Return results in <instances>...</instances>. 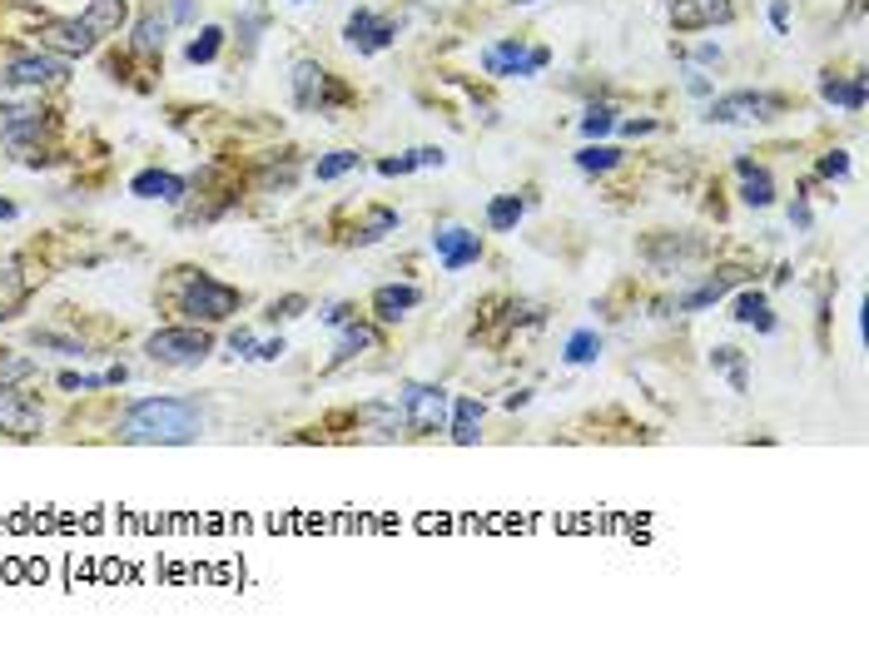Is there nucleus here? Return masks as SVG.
Wrapping results in <instances>:
<instances>
[{"label":"nucleus","mask_w":869,"mask_h":645,"mask_svg":"<svg viewBox=\"0 0 869 645\" xmlns=\"http://www.w3.org/2000/svg\"><path fill=\"white\" fill-rule=\"evenodd\" d=\"M204 427L199 407L184 402V397H145L135 402L125 417H120V442H135V447H184L194 442Z\"/></svg>","instance_id":"nucleus-1"},{"label":"nucleus","mask_w":869,"mask_h":645,"mask_svg":"<svg viewBox=\"0 0 869 645\" xmlns=\"http://www.w3.org/2000/svg\"><path fill=\"white\" fill-rule=\"evenodd\" d=\"M184 273H189V283H184V293L174 298V308H179L189 323L214 328V323H224V318H234V313L244 308V293H239V288H229V283H219V278H209V273H194V268H184Z\"/></svg>","instance_id":"nucleus-2"},{"label":"nucleus","mask_w":869,"mask_h":645,"mask_svg":"<svg viewBox=\"0 0 869 645\" xmlns=\"http://www.w3.org/2000/svg\"><path fill=\"white\" fill-rule=\"evenodd\" d=\"M145 353H149V363H159V368H199V363L214 353V338H209V328H199V323L159 328V333H149Z\"/></svg>","instance_id":"nucleus-3"},{"label":"nucleus","mask_w":869,"mask_h":645,"mask_svg":"<svg viewBox=\"0 0 869 645\" xmlns=\"http://www.w3.org/2000/svg\"><path fill=\"white\" fill-rule=\"evenodd\" d=\"M552 65V50L547 45H522V40H492L482 50V70L492 80H532Z\"/></svg>","instance_id":"nucleus-4"},{"label":"nucleus","mask_w":869,"mask_h":645,"mask_svg":"<svg viewBox=\"0 0 869 645\" xmlns=\"http://www.w3.org/2000/svg\"><path fill=\"white\" fill-rule=\"evenodd\" d=\"M293 105L298 110H333V105H348V90L333 80V70L328 65H318V60H293Z\"/></svg>","instance_id":"nucleus-5"},{"label":"nucleus","mask_w":869,"mask_h":645,"mask_svg":"<svg viewBox=\"0 0 869 645\" xmlns=\"http://www.w3.org/2000/svg\"><path fill=\"white\" fill-rule=\"evenodd\" d=\"M0 80H5V85H15V90H45V85H65V80H70V60H60V55H50V50H30V55L5 60Z\"/></svg>","instance_id":"nucleus-6"},{"label":"nucleus","mask_w":869,"mask_h":645,"mask_svg":"<svg viewBox=\"0 0 869 645\" xmlns=\"http://www.w3.org/2000/svg\"><path fill=\"white\" fill-rule=\"evenodd\" d=\"M403 427L413 437H437L447 427V392L433 383H408L403 387Z\"/></svg>","instance_id":"nucleus-7"},{"label":"nucleus","mask_w":869,"mask_h":645,"mask_svg":"<svg viewBox=\"0 0 869 645\" xmlns=\"http://www.w3.org/2000/svg\"><path fill=\"white\" fill-rule=\"evenodd\" d=\"M780 110H785L780 95H765V90H735V95L711 100L706 120H711V125H755V120H775Z\"/></svg>","instance_id":"nucleus-8"},{"label":"nucleus","mask_w":869,"mask_h":645,"mask_svg":"<svg viewBox=\"0 0 869 645\" xmlns=\"http://www.w3.org/2000/svg\"><path fill=\"white\" fill-rule=\"evenodd\" d=\"M40 427H45V407H40V397L20 392V383L0 387V432L30 442V437H40Z\"/></svg>","instance_id":"nucleus-9"},{"label":"nucleus","mask_w":869,"mask_h":645,"mask_svg":"<svg viewBox=\"0 0 869 645\" xmlns=\"http://www.w3.org/2000/svg\"><path fill=\"white\" fill-rule=\"evenodd\" d=\"M343 40L358 50V55H378V50H388L393 40H398V20L393 15H378V10H353L348 20H343Z\"/></svg>","instance_id":"nucleus-10"},{"label":"nucleus","mask_w":869,"mask_h":645,"mask_svg":"<svg viewBox=\"0 0 869 645\" xmlns=\"http://www.w3.org/2000/svg\"><path fill=\"white\" fill-rule=\"evenodd\" d=\"M55 125V110L45 105H0V139L10 149H30L40 134H50Z\"/></svg>","instance_id":"nucleus-11"},{"label":"nucleus","mask_w":869,"mask_h":645,"mask_svg":"<svg viewBox=\"0 0 869 645\" xmlns=\"http://www.w3.org/2000/svg\"><path fill=\"white\" fill-rule=\"evenodd\" d=\"M35 35H40V50H50V55H60V60H80V55H90V50L100 45V40L80 25V15H75V20H45Z\"/></svg>","instance_id":"nucleus-12"},{"label":"nucleus","mask_w":869,"mask_h":645,"mask_svg":"<svg viewBox=\"0 0 869 645\" xmlns=\"http://www.w3.org/2000/svg\"><path fill=\"white\" fill-rule=\"evenodd\" d=\"M745 278H750V268H740V263H725V268H716L711 278H701V283H696L691 293H681V298H676L671 308H676V313H696V308H711V303H721L730 288H740Z\"/></svg>","instance_id":"nucleus-13"},{"label":"nucleus","mask_w":869,"mask_h":645,"mask_svg":"<svg viewBox=\"0 0 869 645\" xmlns=\"http://www.w3.org/2000/svg\"><path fill=\"white\" fill-rule=\"evenodd\" d=\"M433 249H437V263H442L447 273H462L467 263L482 258V239H477L472 229H462V224H442L433 234Z\"/></svg>","instance_id":"nucleus-14"},{"label":"nucleus","mask_w":869,"mask_h":645,"mask_svg":"<svg viewBox=\"0 0 869 645\" xmlns=\"http://www.w3.org/2000/svg\"><path fill=\"white\" fill-rule=\"evenodd\" d=\"M735 15L730 0H671V25L676 30H711Z\"/></svg>","instance_id":"nucleus-15"},{"label":"nucleus","mask_w":869,"mask_h":645,"mask_svg":"<svg viewBox=\"0 0 869 645\" xmlns=\"http://www.w3.org/2000/svg\"><path fill=\"white\" fill-rule=\"evenodd\" d=\"M735 174H740V204H745V209H770V204H775V179H770L765 164L735 159Z\"/></svg>","instance_id":"nucleus-16"},{"label":"nucleus","mask_w":869,"mask_h":645,"mask_svg":"<svg viewBox=\"0 0 869 645\" xmlns=\"http://www.w3.org/2000/svg\"><path fill=\"white\" fill-rule=\"evenodd\" d=\"M125 20H130V0H90V5L80 10V25H85L95 40L120 35V30H125Z\"/></svg>","instance_id":"nucleus-17"},{"label":"nucleus","mask_w":869,"mask_h":645,"mask_svg":"<svg viewBox=\"0 0 869 645\" xmlns=\"http://www.w3.org/2000/svg\"><path fill=\"white\" fill-rule=\"evenodd\" d=\"M418 303H423V288H413V283H383V288L373 293L378 323H398V318H408Z\"/></svg>","instance_id":"nucleus-18"},{"label":"nucleus","mask_w":869,"mask_h":645,"mask_svg":"<svg viewBox=\"0 0 869 645\" xmlns=\"http://www.w3.org/2000/svg\"><path fill=\"white\" fill-rule=\"evenodd\" d=\"M184 179L179 174H169V169H140L135 179H130V194L135 199H164V204H179L184 199Z\"/></svg>","instance_id":"nucleus-19"},{"label":"nucleus","mask_w":869,"mask_h":645,"mask_svg":"<svg viewBox=\"0 0 869 645\" xmlns=\"http://www.w3.org/2000/svg\"><path fill=\"white\" fill-rule=\"evenodd\" d=\"M820 100L835 105V110L860 115V110H865V75H825V80H820Z\"/></svg>","instance_id":"nucleus-20"},{"label":"nucleus","mask_w":869,"mask_h":645,"mask_svg":"<svg viewBox=\"0 0 869 645\" xmlns=\"http://www.w3.org/2000/svg\"><path fill=\"white\" fill-rule=\"evenodd\" d=\"M735 323H745V328H755V333H775V308H770V298L760 293V288H745L740 298H735V313H730Z\"/></svg>","instance_id":"nucleus-21"},{"label":"nucleus","mask_w":869,"mask_h":645,"mask_svg":"<svg viewBox=\"0 0 869 645\" xmlns=\"http://www.w3.org/2000/svg\"><path fill=\"white\" fill-rule=\"evenodd\" d=\"M368 348H378V328H368V323L348 318V323H343V333H338L333 368H338V363H353V358H358V353H368Z\"/></svg>","instance_id":"nucleus-22"},{"label":"nucleus","mask_w":869,"mask_h":645,"mask_svg":"<svg viewBox=\"0 0 869 645\" xmlns=\"http://www.w3.org/2000/svg\"><path fill=\"white\" fill-rule=\"evenodd\" d=\"M477 427H482V402H477V397H457V402H452V422H447L452 442H457V447H472V442H477Z\"/></svg>","instance_id":"nucleus-23"},{"label":"nucleus","mask_w":869,"mask_h":645,"mask_svg":"<svg viewBox=\"0 0 869 645\" xmlns=\"http://www.w3.org/2000/svg\"><path fill=\"white\" fill-rule=\"evenodd\" d=\"M164 40H169V20L149 5L145 15L135 20V40H130V45H135L140 55H164Z\"/></svg>","instance_id":"nucleus-24"},{"label":"nucleus","mask_w":869,"mask_h":645,"mask_svg":"<svg viewBox=\"0 0 869 645\" xmlns=\"http://www.w3.org/2000/svg\"><path fill=\"white\" fill-rule=\"evenodd\" d=\"M25 298H30V283L20 278V268L15 263H0V323L15 318L25 308Z\"/></svg>","instance_id":"nucleus-25"},{"label":"nucleus","mask_w":869,"mask_h":645,"mask_svg":"<svg viewBox=\"0 0 869 645\" xmlns=\"http://www.w3.org/2000/svg\"><path fill=\"white\" fill-rule=\"evenodd\" d=\"M522 214H527V199H517V194H497V199L487 204V229H492V234H512V229L522 224Z\"/></svg>","instance_id":"nucleus-26"},{"label":"nucleus","mask_w":869,"mask_h":645,"mask_svg":"<svg viewBox=\"0 0 869 645\" xmlns=\"http://www.w3.org/2000/svg\"><path fill=\"white\" fill-rule=\"evenodd\" d=\"M353 169H363V154H358V149H333V154H323V159L313 164V179H318V184H333V179H343V174H353Z\"/></svg>","instance_id":"nucleus-27"},{"label":"nucleus","mask_w":869,"mask_h":645,"mask_svg":"<svg viewBox=\"0 0 869 645\" xmlns=\"http://www.w3.org/2000/svg\"><path fill=\"white\" fill-rule=\"evenodd\" d=\"M219 50H224V30L219 25H199V35L184 45V60L189 65H209V60H219Z\"/></svg>","instance_id":"nucleus-28"},{"label":"nucleus","mask_w":869,"mask_h":645,"mask_svg":"<svg viewBox=\"0 0 869 645\" xmlns=\"http://www.w3.org/2000/svg\"><path fill=\"white\" fill-rule=\"evenodd\" d=\"M711 368H716V373H725L735 392H750V373H745V353H740V348H730V343H725V348H716V353H711Z\"/></svg>","instance_id":"nucleus-29"},{"label":"nucleus","mask_w":869,"mask_h":645,"mask_svg":"<svg viewBox=\"0 0 869 645\" xmlns=\"http://www.w3.org/2000/svg\"><path fill=\"white\" fill-rule=\"evenodd\" d=\"M616 164H621V149H611V144H586L577 154L581 174H611Z\"/></svg>","instance_id":"nucleus-30"},{"label":"nucleus","mask_w":869,"mask_h":645,"mask_svg":"<svg viewBox=\"0 0 869 645\" xmlns=\"http://www.w3.org/2000/svg\"><path fill=\"white\" fill-rule=\"evenodd\" d=\"M596 358H601V333L581 328V333L567 338V363H572V368H586V363H596Z\"/></svg>","instance_id":"nucleus-31"},{"label":"nucleus","mask_w":869,"mask_h":645,"mask_svg":"<svg viewBox=\"0 0 869 645\" xmlns=\"http://www.w3.org/2000/svg\"><path fill=\"white\" fill-rule=\"evenodd\" d=\"M30 378H35V363L20 358V353H10V348H0V387L30 383Z\"/></svg>","instance_id":"nucleus-32"},{"label":"nucleus","mask_w":869,"mask_h":645,"mask_svg":"<svg viewBox=\"0 0 869 645\" xmlns=\"http://www.w3.org/2000/svg\"><path fill=\"white\" fill-rule=\"evenodd\" d=\"M393 229H398V214H393V209H368V224H363L353 239H358V244H378V239L393 234Z\"/></svg>","instance_id":"nucleus-33"},{"label":"nucleus","mask_w":869,"mask_h":645,"mask_svg":"<svg viewBox=\"0 0 869 645\" xmlns=\"http://www.w3.org/2000/svg\"><path fill=\"white\" fill-rule=\"evenodd\" d=\"M616 125H621V120H616V105H591V110L581 115V134H586V139H601V134H611Z\"/></svg>","instance_id":"nucleus-34"},{"label":"nucleus","mask_w":869,"mask_h":645,"mask_svg":"<svg viewBox=\"0 0 869 645\" xmlns=\"http://www.w3.org/2000/svg\"><path fill=\"white\" fill-rule=\"evenodd\" d=\"M35 343H40V348H55V353H65V358H85V343H80V338H65V333H50V328H35Z\"/></svg>","instance_id":"nucleus-35"},{"label":"nucleus","mask_w":869,"mask_h":645,"mask_svg":"<svg viewBox=\"0 0 869 645\" xmlns=\"http://www.w3.org/2000/svg\"><path fill=\"white\" fill-rule=\"evenodd\" d=\"M303 308H308V298H303V293H289V298H274V303H269V318H274V323H289V318H298Z\"/></svg>","instance_id":"nucleus-36"},{"label":"nucleus","mask_w":869,"mask_h":645,"mask_svg":"<svg viewBox=\"0 0 869 645\" xmlns=\"http://www.w3.org/2000/svg\"><path fill=\"white\" fill-rule=\"evenodd\" d=\"M820 174H825V179H845V174H850V154H845V149H830V154L820 159Z\"/></svg>","instance_id":"nucleus-37"},{"label":"nucleus","mask_w":869,"mask_h":645,"mask_svg":"<svg viewBox=\"0 0 869 645\" xmlns=\"http://www.w3.org/2000/svg\"><path fill=\"white\" fill-rule=\"evenodd\" d=\"M418 169V154H398V159H378V174L398 179V174H413Z\"/></svg>","instance_id":"nucleus-38"},{"label":"nucleus","mask_w":869,"mask_h":645,"mask_svg":"<svg viewBox=\"0 0 869 645\" xmlns=\"http://www.w3.org/2000/svg\"><path fill=\"white\" fill-rule=\"evenodd\" d=\"M770 25L775 35H790V0H770Z\"/></svg>","instance_id":"nucleus-39"},{"label":"nucleus","mask_w":869,"mask_h":645,"mask_svg":"<svg viewBox=\"0 0 869 645\" xmlns=\"http://www.w3.org/2000/svg\"><path fill=\"white\" fill-rule=\"evenodd\" d=\"M229 348H234V358H254V333H249V328L229 333Z\"/></svg>","instance_id":"nucleus-40"},{"label":"nucleus","mask_w":869,"mask_h":645,"mask_svg":"<svg viewBox=\"0 0 869 645\" xmlns=\"http://www.w3.org/2000/svg\"><path fill=\"white\" fill-rule=\"evenodd\" d=\"M348 318H358V313H353V303H333V308L323 313V323H328V328H343Z\"/></svg>","instance_id":"nucleus-41"},{"label":"nucleus","mask_w":869,"mask_h":645,"mask_svg":"<svg viewBox=\"0 0 869 645\" xmlns=\"http://www.w3.org/2000/svg\"><path fill=\"white\" fill-rule=\"evenodd\" d=\"M413 154H418V169H442V164H447V154H442V149H437V144H428V149H413Z\"/></svg>","instance_id":"nucleus-42"},{"label":"nucleus","mask_w":869,"mask_h":645,"mask_svg":"<svg viewBox=\"0 0 869 645\" xmlns=\"http://www.w3.org/2000/svg\"><path fill=\"white\" fill-rule=\"evenodd\" d=\"M289 348H284V338H274V343H264V348H254V358L259 363H274V358H284Z\"/></svg>","instance_id":"nucleus-43"},{"label":"nucleus","mask_w":869,"mask_h":645,"mask_svg":"<svg viewBox=\"0 0 869 645\" xmlns=\"http://www.w3.org/2000/svg\"><path fill=\"white\" fill-rule=\"evenodd\" d=\"M790 224L795 229H810V204H790Z\"/></svg>","instance_id":"nucleus-44"},{"label":"nucleus","mask_w":869,"mask_h":645,"mask_svg":"<svg viewBox=\"0 0 869 645\" xmlns=\"http://www.w3.org/2000/svg\"><path fill=\"white\" fill-rule=\"evenodd\" d=\"M686 90H691V95H711V80H706V75H696V70H691V80H686Z\"/></svg>","instance_id":"nucleus-45"},{"label":"nucleus","mask_w":869,"mask_h":645,"mask_svg":"<svg viewBox=\"0 0 869 645\" xmlns=\"http://www.w3.org/2000/svg\"><path fill=\"white\" fill-rule=\"evenodd\" d=\"M626 134H651V129H656V120H626Z\"/></svg>","instance_id":"nucleus-46"},{"label":"nucleus","mask_w":869,"mask_h":645,"mask_svg":"<svg viewBox=\"0 0 869 645\" xmlns=\"http://www.w3.org/2000/svg\"><path fill=\"white\" fill-rule=\"evenodd\" d=\"M194 15V0H174V20H189Z\"/></svg>","instance_id":"nucleus-47"},{"label":"nucleus","mask_w":869,"mask_h":645,"mask_svg":"<svg viewBox=\"0 0 869 645\" xmlns=\"http://www.w3.org/2000/svg\"><path fill=\"white\" fill-rule=\"evenodd\" d=\"M5 219H15V204H10V199H0V224H5Z\"/></svg>","instance_id":"nucleus-48"},{"label":"nucleus","mask_w":869,"mask_h":645,"mask_svg":"<svg viewBox=\"0 0 869 645\" xmlns=\"http://www.w3.org/2000/svg\"><path fill=\"white\" fill-rule=\"evenodd\" d=\"M512 5H537V0H512Z\"/></svg>","instance_id":"nucleus-49"},{"label":"nucleus","mask_w":869,"mask_h":645,"mask_svg":"<svg viewBox=\"0 0 869 645\" xmlns=\"http://www.w3.org/2000/svg\"><path fill=\"white\" fill-rule=\"evenodd\" d=\"M298 5H308V0H298Z\"/></svg>","instance_id":"nucleus-50"}]
</instances>
